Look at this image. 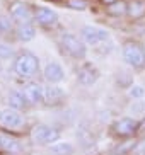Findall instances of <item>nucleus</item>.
<instances>
[{"label":"nucleus","instance_id":"9d476101","mask_svg":"<svg viewBox=\"0 0 145 155\" xmlns=\"http://www.w3.org/2000/svg\"><path fill=\"white\" fill-rule=\"evenodd\" d=\"M34 21L43 28H53L58 22V15L55 10L48 9V7H36L34 9Z\"/></svg>","mask_w":145,"mask_h":155},{"label":"nucleus","instance_id":"4be33fe9","mask_svg":"<svg viewBox=\"0 0 145 155\" xmlns=\"http://www.w3.org/2000/svg\"><path fill=\"white\" fill-rule=\"evenodd\" d=\"M128 94H130V97H133V99H142V97L145 96V89L142 85H130Z\"/></svg>","mask_w":145,"mask_h":155},{"label":"nucleus","instance_id":"5701e85b","mask_svg":"<svg viewBox=\"0 0 145 155\" xmlns=\"http://www.w3.org/2000/svg\"><path fill=\"white\" fill-rule=\"evenodd\" d=\"M67 4H68V7H72L75 10H84L87 7L86 0H68Z\"/></svg>","mask_w":145,"mask_h":155},{"label":"nucleus","instance_id":"f03ea898","mask_svg":"<svg viewBox=\"0 0 145 155\" xmlns=\"http://www.w3.org/2000/svg\"><path fill=\"white\" fill-rule=\"evenodd\" d=\"M39 68V60L36 56L29 53V51H24L15 58L14 61V72L17 73L21 78H31L38 73Z\"/></svg>","mask_w":145,"mask_h":155},{"label":"nucleus","instance_id":"a211bd4d","mask_svg":"<svg viewBox=\"0 0 145 155\" xmlns=\"http://www.w3.org/2000/svg\"><path fill=\"white\" fill-rule=\"evenodd\" d=\"M106 12H108L109 15H114V17H120V15H125L128 10V4L125 2V0H118V2H114L113 5H108V7H104Z\"/></svg>","mask_w":145,"mask_h":155},{"label":"nucleus","instance_id":"f257e3e1","mask_svg":"<svg viewBox=\"0 0 145 155\" xmlns=\"http://www.w3.org/2000/svg\"><path fill=\"white\" fill-rule=\"evenodd\" d=\"M123 60L125 63L130 65L133 70H143L145 68V50L140 43L126 41L123 45Z\"/></svg>","mask_w":145,"mask_h":155},{"label":"nucleus","instance_id":"dca6fc26","mask_svg":"<svg viewBox=\"0 0 145 155\" xmlns=\"http://www.w3.org/2000/svg\"><path fill=\"white\" fill-rule=\"evenodd\" d=\"M48 150L53 155H72L73 147L68 141H55L51 145H48Z\"/></svg>","mask_w":145,"mask_h":155},{"label":"nucleus","instance_id":"393cba45","mask_svg":"<svg viewBox=\"0 0 145 155\" xmlns=\"http://www.w3.org/2000/svg\"><path fill=\"white\" fill-rule=\"evenodd\" d=\"M145 109V102H142V101H133V104L130 106V111H132L133 114H138V113H142V111Z\"/></svg>","mask_w":145,"mask_h":155},{"label":"nucleus","instance_id":"7ed1b4c3","mask_svg":"<svg viewBox=\"0 0 145 155\" xmlns=\"http://www.w3.org/2000/svg\"><path fill=\"white\" fill-rule=\"evenodd\" d=\"M31 138L32 141H36L39 145H51L55 141H58L60 131L51 126H46V124H38V126L32 128Z\"/></svg>","mask_w":145,"mask_h":155},{"label":"nucleus","instance_id":"cd10ccee","mask_svg":"<svg viewBox=\"0 0 145 155\" xmlns=\"http://www.w3.org/2000/svg\"><path fill=\"white\" fill-rule=\"evenodd\" d=\"M101 5H104V7H108V5H113L114 2H118V0H99Z\"/></svg>","mask_w":145,"mask_h":155},{"label":"nucleus","instance_id":"39448f33","mask_svg":"<svg viewBox=\"0 0 145 155\" xmlns=\"http://www.w3.org/2000/svg\"><path fill=\"white\" fill-rule=\"evenodd\" d=\"M80 36L84 39V43L87 45H101L109 39V32L103 28H97V26H84L80 29Z\"/></svg>","mask_w":145,"mask_h":155},{"label":"nucleus","instance_id":"2eb2a0df","mask_svg":"<svg viewBox=\"0 0 145 155\" xmlns=\"http://www.w3.org/2000/svg\"><path fill=\"white\" fill-rule=\"evenodd\" d=\"M126 14L130 19L133 21H138L145 15V2L143 0H132L130 4H128V10Z\"/></svg>","mask_w":145,"mask_h":155},{"label":"nucleus","instance_id":"20e7f679","mask_svg":"<svg viewBox=\"0 0 145 155\" xmlns=\"http://www.w3.org/2000/svg\"><path fill=\"white\" fill-rule=\"evenodd\" d=\"M62 46H63V50L67 51L72 58H75V60L86 58V53H87L86 45H84V41H80L77 36H73V34H63V36H62Z\"/></svg>","mask_w":145,"mask_h":155},{"label":"nucleus","instance_id":"0eeeda50","mask_svg":"<svg viewBox=\"0 0 145 155\" xmlns=\"http://www.w3.org/2000/svg\"><path fill=\"white\" fill-rule=\"evenodd\" d=\"M137 126H138V121L132 118H120L114 121L113 124V131L114 135H118L121 138H130L137 135Z\"/></svg>","mask_w":145,"mask_h":155},{"label":"nucleus","instance_id":"6ab92c4d","mask_svg":"<svg viewBox=\"0 0 145 155\" xmlns=\"http://www.w3.org/2000/svg\"><path fill=\"white\" fill-rule=\"evenodd\" d=\"M0 150H5V152H17V150H19V143L14 140L12 137H9V135H4V133H0Z\"/></svg>","mask_w":145,"mask_h":155},{"label":"nucleus","instance_id":"f3484780","mask_svg":"<svg viewBox=\"0 0 145 155\" xmlns=\"http://www.w3.org/2000/svg\"><path fill=\"white\" fill-rule=\"evenodd\" d=\"M29 104L24 96V92H19V91H10L9 92V106L10 107H15V109H22L26 106Z\"/></svg>","mask_w":145,"mask_h":155},{"label":"nucleus","instance_id":"f8f14e48","mask_svg":"<svg viewBox=\"0 0 145 155\" xmlns=\"http://www.w3.org/2000/svg\"><path fill=\"white\" fill-rule=\"evenodd\" d=\"M43 75H45V78L50 84H58V82L63 80L65 72H63V68H62V65L60 63H56V61H50V63L45 67Z\"/></svg>","mask_w":145,"mask_h":155},{"label":"nucleus","instance_id":"b1692460","mask_svg":"<svg viewBox=\"0 0 145 155\" xmlns=\"http://www.w3.org/2000/svg\"><path fill=\"white\" fill-rule=\"evenodd\" d=\"M12 31V26H10V21L5 17H0V34H5V32Z\"/></svg>","mask_w":145,"mask_h":155},{"label":"nucleus","instance_id":"aec40b11","mask_svg":"<svg viewBox=\"0 0 145 155\" xmlns=\"http://www.w3.org/2000/svg\"><path fill=\"white\" fill-rule=\"evenodd\" d=\"M77 138H79V141L82 143V147H91V145H94V137H92L91 133L87 131V130H84V128H80L77 131Z\"/></svg>","mask_w":145,"mask_h":155},{"label":"nucleus","instance_id":"423d86ee","mask_svg":"<svg viewBox=\"0 0 145 155\" xmlns=\"http://www.w3.org/2000/svg\"><path fill=\"white\" fill-rule=\"evenodd\" d=\"M9 12H10V17L19 24H26V22H32L34 21V10L27 4H22V2L12 4Z\"/></svg>","mask_w":145,"mask_h":155},{"label":"nucleus","instance_id":"9b49d317","mask_svg":"<svg viewBox=\"0 0 145 155\" xmlns=\"http://www.w3.org/2000/svg\"><path fill=\"white\" fill-rule=\"evenodd\" d=\"M22 92L29 104H41V102H45V87L39 85V84H34V82L26 84Z\"/></svg>","mask_w":145,"mask_h":155},{"label":"nucleus","instance_id":"a878e982","mask_svg":"<svg viewBox=\"0 0 145 155\" xmlns=\"http://www.w3.org/2000/svg\"><path fill=\"white\" fill-rule=\"evenodd\" d=\"M132 153L133 155H145V140L140 141V143H135Z\"/></svg>","mask_w":145,"mask_h":155},{"label":"nucleus","instance_id":"412c9836","mask_svg":"<svg viewBox=\"0 0 145 155\" xmlns=\"http://www.w3.org/2000/svg\"><path fill=\"white\" fill-rule=\"evenodd\" d=\"M133 147H135V141H125V143H121V147H116L113 152V155H128L132 153Z\"/></svg>","mask_w":145,"mask_h":155},{"label":"nucleus","instance_id":"ddd939ff","mask_svg":"<svg viewBox=\"0 0 145 155\" xmlns=\"http://www.w3.org/2000/svg\"><path fill=\"white\" fill-rule=\"evenodd\" d=\"M63 97H65V92H63V89H62V87L55 85V84L45 87V102L48 106L60 104V102L63 101Z\"/></svg>","mask_w":145,"mask_h":155},{"label":"nucleus","instance_id":"6e6552de","mask_svg":"<svg viewBox=\"0 0 145 155\" xmlns=\"http://www.w3.org/2000/svg\"><path fill=\"white\" fill-rule=\"evenodd\" d=\"M0 123L7 128H19L24 124V118L22 114L19 113V109L9 106V107L0 109Z\"/></svg>","mask_w":145,"mask_h":155},{"label":"nucleus","instance_id":"1a4fd4ad","mask_svg":"<svg viewBox=\"0 0 145 155\" xmlns=\"http://www.w3.org/2000/svg\"><path fill=\"white\" fill-rule=\"evenodd\" d=\"M97 78H99V70L96 68L92 63H84L79 67L77 70V80L79 84H82V85H92V84L97 82Z\"/></svg>","mask_w":145,"mask_h":155},{"label":"nucleus","instance_id":"4468645a","mask_svg":"<svg viewBox=\"0 0 145 155\" xmlns=\"http://www.w3.org/2000/svg\"><path fill=\"white\" fill-rule=\"evenodd\" d=\"M15 36H17V39L27 43V41H31V39H34V36H36V29H34V26H32L31 22L19 24L17 28H15Z\"/></svg>","mask_w":145,"mask_h":155},{"label":"nucleus","instance_id":"bb28decb","mask_svg":"<svg viewBox=\"0 0 145 155\" xmlns=\"http://www.w3.org/2000/svg\"><path fill=\"white\" fill-rule=\"evenodd\" d=\"M145 133V118L142 121H138V126H137V135H143Z\"/></svg>","mask_w":145,"mask_h":155}]
</instances>
